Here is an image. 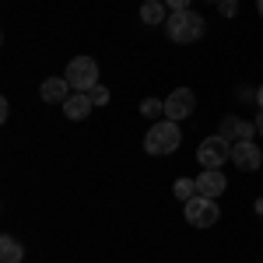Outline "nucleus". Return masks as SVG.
I'll list each match as a JSON object with an SVG mask.
<instances>
[{
    "mask_svg": "<svg viewBox=\"0 0 263 263\" xmlns=\"http://www.w3.org/2000/svg\"><path fill=\"white\" fill-rule=\"evenodd\" d=\"M256 214L263 218V197H256Z\"/></svg>",
    "mask_w": 263,
    "mask_h": 263,
    "instance_id": "nucleus-21",
    "label": "nucleus"
},
{
    "mask_svg": "<svg viewBox=\"0 0 263 263\" xmlns=\"http://www.w3.org/2000/svg\"><path fill=\"white\" fill-rule=\"evenodd\" d=\"M168 11H190V0H165Z\"/></svg>",
    "mask_w": 263,
    "mask_h": 263,
    "instance_id": "nucleus-18",
    "label": "nucleus"
},
{
    "mask_svg": "<svg viewBox=\"0 0 263 263\" xmlns=\"http://www.w3.org/2000/svg\"><path fill=\"white\" fill-rule=\"evenodd\" d=\"M197 109V95L190 91V88H176V91H168V99H165V120H186L190 112Z\"/></svg>",
    "mask_w": 263,
    "mask_h": 263,
    "instance_id": "nucleus-6",
    "label": "nucleus"
},
{
    "mask_svg": "<svg viewBox=\"0 0 263 263\" xmlns=\"http://www.w3.org/2000/svg\"><path fill=\"white\" fill-rule=\"evenodd\" d=\"M165 18H168L165 0H144L141 4V21L144 25H165Z\"/></svg>",
    "mask_w": 263,
    "mask_h": 263,
    "instance_id": "nucleus-12",
    "label": "nucleus"
},
{
    "mask_svg": "<svg viewBox=\"0 0 263 263\" xmlns=\"http://www.w3.org/2000/svg\"><path fill=\"white\" fill-rule=\"evenodd\" d=\"M70 81L67 78H46L42 81V88H39V95H42V102H53V105H63V102L70 99Z\"/></svg>",
    "mask_w": 263,
    "mask_h": 263,
    "instance_id": "nucleus-11",
    "label": "nucleus"
},
{
    "mask_svg": "<svg viewBox=\"0 0 263 263\" xmlns=\"http://www.w3.org/2000/svg\"><path fill=\"white\" fill-rule=\"evenodd\" d=\"M232 162L239 165L242 172H256L263 165V151L253 141H239V144H232Z\"/></svg>",
    "mask_w": 263,
    "mask_h": 263,
    "instance_id": "nucleus-8",
    "label": "nucleus"
},
{
    "mask_svg": "<svg viewBox=\"0 0 263 263\" xmlns=\"http://www.w3.org/2000/svg\"><path fill=\"white\" fill-rule=\"evenodd\" d=\"M179 144H182V134H179V123L176 120H155V126L144 134V151L155 155V158L179 151Z\"/></svg>",
    "mask_w": 263,
    "mask_h": 263,
    "instance_id": "nucleus-2",
    "label": "nucleus"
},
{
    "mask_svg": "<svg viewBox=\"0 0 263 263\" xmlns=\"http://www.w3.org/2000/svg\"><path fill=\"white\" fill-rule=\"evenodd\" d=\"M141 112L147 120H165V102L162 99H144L141 102Z\"/></svg>",
    "mask_w": 263,
    "mask_h": 263,
    "instance_id": "nucleus-15",
    "label": "nucleus"
},
{
    "mask_svg": "<svg viewBox=\"0 0 263 263\" xmlns=\"http://www.w3.org/2000/svg\"><path fill=\"white\" fill-rule=\"evenodd\" d=\"M197 162H200V168H221L224 162H232V144L221 134L203 137L200 147H197Z\"/></svg>",
    "mask_w": 263,
    "mask_h": 263,
    "instance_id": "nucleus-4",
    "label": "nucleus"
},
{
    "mask_svg": "<svg viewBox=\"0 0 263 263\" xmlns=\"http://www.w3.org/2000/svg\"><path fill=\"white\" fill-rule=\"evenodd\" d=\"M218 134H221L228 144H239V141H253V134H256V123L242 120V116H235V112H228L218 126Z\"/></svg>",
    "mask_w": 263,
    "mask_h": 263,
    "instance_id": "nucleus-7",
    "label": "nucleus"
},
{
    "mask_svg": "<svg viewBox=\"0 0 263 263\" xmlns=\"http://www.w3.org/2000/svg\"><path fill=\"white\" fill-rule=\"evenodd\" d=\"M186 207V221L193 224V228H211V224H218L221 218V211H218V200H211V197H190V200L182 203Z\"/></svg>",
    "mask_w": 263,
    "mask_h": 263,
    "instance_id": "nucleus-5",
    "label": "nucleus"
},
{
    "mask_svg": "<svg viewBox=\"0 0 263 263\" xmlns=\"http://www.w3.org/2000/svg\"><path fill=\"white\" fill-rule=\"evenodd\" d=\"M63 78L70 81L74 91H91V88L99 84V63L91 60V57H74V60L67 63Z\"/></svg>",
    "mask_w": 263,
    "mask_h": 263,
    "instance_id": "nucleus-3",
    "label": "nucleus"
},
{
    "mask_svg": "<svg viewBox=\"0 0 263 263\" xmlns=\"http://www.w3.org/2000/svg\"><path fill=\"white\" fill-rule=\"evenodd\" d=\"M224 190H228V179H224L221 168H203L200 176H197V193H200V197H211V200H218Z\"/></svg>",
    "mask_w": 263,
    "mask_h": 263,
    "instance_id": "nucleus-9",
    "label": "nucleus"
},
{
    "mask_svg": "<svg viewBox=\"0 0 263 263\" xmlns=\"http://www.w3.org/2000/svg\"><path fill=\"white\" fill-rule=\"evenodd\" d=\"M256 11H260V18H263V0H256Z\"/></svg>",
    "mask_w": 263,
    "mask_h": 263,
    "instance_id": "nucleus-22",
    "label": "nucleus"
},
{
    "mask_svg": "<svg viewBox=\"0 0 263 263\" xmlns=\"http://www.w3.org/2000/svg\"><path fill=\"white\" fill-rule=\"evenodd\" d=\"M211 4H218V0H211Z\"/></svg>",
    "mask_w": 263,
    "mask_h": 263,
    "instance_id": "nucleus-23",
    "label": "nucleus"
},
{
    "mask_svg": "<svg viewBox=\"0 0 263 263\" xmlns=\"http://www.w3.org/2000/svg\"><path fill=\"white\" fill-rule=\"evenodd\" d=\"M25 260V246L14 235H0V263H21Z\"/></svg>",
    "mask_w": 263,
    "mask_h": 263,
    "instance_id": "nucleus-13",
    "label": "nucleus"
},
{
    "mask_svg": "<svg viewBox=\"0 0 263 263\" xmlns=\"http://www.w3.org/2000/svg\"><path fill=\"white\" fill-rule=\"evenodd\" d=\"M172 193H176V200H190V197H197V179H186V176H182V179H176V186H172Z\"/></svg>",
    "mask_w": 263,
    "mask_h": 263,
    "instance_id": "nucleus-14",
    "label": "nucleus"
},
{
    "mask_svg": "<svg viewBox=\"0 0 263 263\" xmlns=\"http://www.w3.org/2000/svg\"><path fill=\"white\" fill-rule=\"evenodd\" d=\"M253 123H256V134H260V137H263V109H260V112H256V120H253Z\"/></svg>",
    "mask_w": 263,
    "mask_h": 263,
    "instance_id": "nucleus-19",
    "label": "nucleus"
},
{
    "mask_svg": "<svg viewBox=\"0 0 263 263\" xmlns=\"http://www.w3.org/2000/svg\"><path fill=\"white\" fill-rule=\"evenodd\" d=\"M165 35L172 42H179V46H190V42H200L203 32H207V21L203 14L197 11H168V18H165Z\"/></svg>",
    "mask_w": 263,
    "mask_h": 263,
    "instance_id": "nucleus-1",
    "label": "nucleus"
},
{
    "mask_svg": "<svg viewBox=\"0 0 263 263\" xmlns=\"http://www.w3.org/2000/svg\"><path fill=\"white\" fill-rule=\"evenodd\" d=\"M91 109H95V102H91V95L88 91H70V99L63 102V116L67 120H88L91 116Z\"/></svg>",
    "mask_w": 263,
    "mask_h": 263,
    "instance_id": "nucleus-10",
    "label": "nucleus"
},
{
    "mask_svg": "<svg viewBox=\"0 0 263 263\" xmlns=\"http://www.w3.org/2000/svg\"><path fill=\"white\" fill-rule=\"evenodd\" d=\"M88 95H91V102H95V105H109V88H105V84H95Z\"/></svg>",
    "mask_w": 263,
    "mask_h": 263,
    "instance_id": "nucleus-16",
    "label": "nucleus"
},
{
    "mask_svg": "<svg viewBox=\"0 0 263 263\" xmlns=\"http://www.w3.org/2000/svg\"><path fill=\"white\" fill-rule=\"evenodd\" d=\"M256 105H260V109H263V84H260V88H256Z\"/></svg>",
    "mask_w": 263,
    "mask_h": 263,
    "instance_id": "nucleus-20",
    "label": "nucleus"
},
{
    "mask_svg": "<svg viewBox=\"0 0 263 263\" xmlns=\"http://www.w3.org/2000/svg\"><path fill=\"white\" fill-rule=\"evenodd\" d=\"M218 11H221L224 18H235L239 14V0H218Z\"/></svg>",
    "mask_w": 263,
    "mask_h": 263,
    "instance_id": "nucleus-17",
    "label": "nucleus"
}]
</instances>
